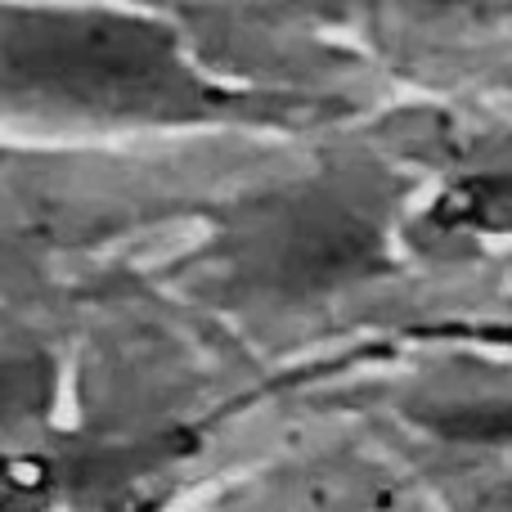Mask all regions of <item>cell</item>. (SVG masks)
<instances>
[{
    "mask_svg": "<svg viewBox=\"0 0 512 512\" xmlns=\"http://www.w3.org/2000/svg\"><path fill=\"white\" fill-rule=\"evenodd\" d=\"M198 261L225 297L297 310L391 274L396 225L373 189L310 176L225 207Z\"/></svg>",
    "mask_w": 512,
    "mask_h": 512,
    "instance_id": "7a4b0ae2",
    "label": "cell"
},
{
    "mask_svg": "<svg viewBox=\"0 0 512 512\" xmlns=\"http://www.w3.org/2000/svg\"><path fill=\"white\" fill-rule=\"evenodd\" d=\"M68 369L41 337H0V445L59 436Z\"/></svg>",
    "mask_w": 512,
    "mask_h": 512,
    "instance_id": "277c9868",
    "label": "cell"
},
{
    "mask_svg": "<svg viewBox=\"0 0 512 512\" xmlns=\"http://www.w3.org/2000/svg\"><path fill=\"white\" fill-rule=\"evenodd\" d=\"M0 99L126 126H189L234 99L198 72L176 27L122 5H0Z\"/></svg>",
    "mask_w": 512,
    "mask_h": 512,
    "instance_id": "6da1fadb",
    "label": "cell"
},
{
    "mask_svg": "<svg viewBox=\"0 0 512 512\" xmlns=\"http://www.w3.org/2000/svg\"><path fill=\"white\" fill-rule=\"evenodd\" d=\"M185 441L140 436V441H45L0 445V512H90L95 504H122L131 490L176 468Z\"/></svg>",
    "mask_w": 512,
    "mask_h": 512,
    "instance_id": "3957f363",
    "label": "cell"
},
{
    "mask_svg": "<svg viewBox=\"0 0 512 512\" xmlns=\"http://www.w3.org/2000/svg\"><path fill=\"white\" fill-rule=\"evenodd\" d=\"M481 512H512V463L481 490Z\"/></svg>",
    "mask_w": 512,
    "mask_h": 512,
    "instance_id": "5b68a950",
    "label": "cell"
}]
</instances>
